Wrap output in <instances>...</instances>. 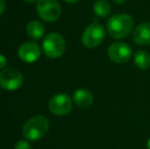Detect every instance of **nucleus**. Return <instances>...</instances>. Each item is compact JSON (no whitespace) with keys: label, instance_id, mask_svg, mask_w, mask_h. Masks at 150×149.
Instances as JSON below:
<instances>
[{"label":"nucleus","instance_id":"obj_1","mask_svg":"<svg viewBox=\"0 0 150 149\" xmlns=\"http://www.w3.org/2000/svg\"><path fill=\"white\" fill-rule=\"evenodd\" d=\"M134 20L128 13H117L109 18L106 24V30L113 39H122L132 33Z\"/></svg>","mask_w":150,"mask_h":149},{"label":"nucleus","instance_id":"obj_2","mask_svg":"<svg viewBox=\"0 0 150 149\" xmlns=\"http://www.w3.org/2000/svg\"><path fill=\"white\" fill-rule=\"evenodd\" d=\"M49 121L43 115H36L29 119L23 127V135L27 140L37 141L47 134Z\"/></svg>","mask_w":150,"mask_h":149},{"label":"nucleus","instance_id":"obj_3","mask_svg":"<svg viewBox=\"0 0 150 149\" xmlns=\"http://www.w3.org/2000/svg\"><path fill=\"white\" fill-rule=\"evenodd\" d=\"M105 34H106V31L104 27L95 20L84 30L82 34V43L89 49L96 48L103 42Z\"/></svg>","mask_w":150,"mask_h":149},{"label":"nucleus","instance_id":"obj_4","mask_svg":"<svg viewBox=\"0 0 150 149\" xmlns=\"http://www.w3.org/2000/svg\"><path fill=\"white\" fill-rule=\"evenodd\" d=\"M43 51L50 58H58L65 51V41L58 33H50L43 41Z\"/></svg>","mask_w":150,"mask_h":149},{"label":"nucleus","instance_id":"obj_5","mask_svg":"<svg viewBox=\"0 0 150 149\" xmlns=\"http://www.w3.org/2000/svg\"><path fill=\"white\" fill-rule=\"evenodd\" d=\"M36 8L40 18L48 23L56 22L60 18L61 7L57 0H38Z\"/></svg>","mask_w":150,"mask_h":149},{"label":"nucleus","instance_id":"obj_6","mask_svg":"<svg viewBox=\"0 0 150 149\" xmlns=\"http://www.w3.org/2000/svg\"><path fill=\"white\" fill-rule=\"evenodd\" d=\"M133 55V50L129 44L125 42H115L107 49V56L115 64H122L128 62Z\"/></svg>","mask_w":150,"mask_h":149},{"label":"nucleus","instance_id":"obj_7","mask_svg":"<svg viewBox=\"0 0 150 149\" xmlns=\"http://www.w3.org/2000/svg\"><path fill=\"white\" fill-rule=\"evenodd\" d=\"M24 82L22 73L16 68H4L0 73V87L7 91H14L21 88Z\"/></svg>","mask_w":150,"mask_h":149},{"label":"nucleus","instance_id":"obj_8","mask_svg":"<svg viewBox=\"0 0 150 149\" xmlns=\"http://www.w3.org/2000/svg\"><path fill=\"white\" fill-rule=\"evenodd\" d=\"M73 99L67 94L60 93L53 96L49 101V110L57 117H62L71 112Z\"/></svg>","mask_w":150,"mask_h":149},{"label":"nucleus","instance_id":"obj_9","mask_svg":"<svg viewBox=\"0 0 150 149\" xmlns=\"http://www.w3.org/2000/svg\"><path fill=\"white\" fill-rule=\"evenodd\" d=\"M18 54L21 60L27 64H32L40 57L41 51H40L39 45L35 42H25L20 46Z\"/></svg>","mask_w":150,"mask_h":149},{"label":"nucleus","instance_id":"obj_10","mask_svg":"<svg viewBox=\"0 0 150 149\" xmlns=\"http://www.w3.org/2000/svg\"><path fill=\"white\" fill-rule=\"evenodd\" d=\"M133 40L138 45H150V23H142L133 31Z\"/></svg>","mask_w":150,"mask_h":149},{"label":"nucleus","instance_id":"obj_11","mask_svg":"<svg viewBox=\"0 0 150 149\" xmlns=\"http://www.w3.org/2000/svg\"><path fill=\"white\" fill-rule=\"evenodd\" d=\"M73 101L76 103V105L81 108H87L93 104L94 101V96L92 92L89 91L88 89L80 88L76 90L73 95Z\"/></svg>","mask_w":150,"mask_h":149},{"label":"nucleus","instance_id":"obj_12","mask_svg":"<svg viewBox=\"0 0 150 149\" xmlns=\"http://www.w3.org/2000/svg\"><path fill=\"white\" fill-rule=\"evenodd\" d=\"M93 11L98 18H105L111 11V5L107 0H96L93 4Z\"/></svg>","mask_w":150,"mask_h":149},{"label":"nucleus","instance_id":"obj_13","mask_svg":"<svg viewBox=\"0 0 150 149\" xmlns=\"http://www.w3.org/2000/svg\"><path fill=\"white\" fill-rule=\"evenodd\" d=\"M27 34L32 39H40L45 34V28L44 26L38 20H33L27 25Z\"/></svg>","mask_w":150,"mask_h":149},{"label":"nucleus","instance_id":"obj_14","mask_svg":"<svg viewBox=\"0 0 150 149\" xmlns=\"http://www.w3.org/2000/svg\"><path fill=\"white\" fill-rule=\"evenodd\" d=\"M134 62L140 70H148L150 68V54L144 50H138L134 54Z\"/></svg>","mask_w":150,"mask_h":149},{"label":"nucleus","instance_id":"obj_15","mask_svg":"<svg viewBox=\"0 0 150 149\" xmlns=\"http://www.w3.org/2000/svg\"><path fill=\"white\" fill-rule=\"evenodd\" d=\"M14 149H32V146L28 141H26V140H21V141H18V143H16Z\"/></svg>","mask_w":150,"mask_h":149},{"label":"nucleus","instance_id":"obj_16","mask_svg":"<svg viewBox=\"0 0 150 149\" xmlns=\"http://www.w3.org/2000/svg\"><path fill=\"white\" fill-rule=\"evenodd\" d=\"M7 64V60H6V57L2 54H0V70H4Z\"/></svg>","mask_w":150,"mask_h":149},{"label":"nucleus","instance_id":"obj_17","mask_svg":"<svg viewBox=\"0 0 150 149\" xmlns=\"http://www.w3.org/2000/svg\"><path fill=\"white\" fill-rule=\"evenodd\" d=\"M4 9H5V1L4 0H0V16L3 13Z\"/></svg>","mask_w":150,"mask_h":149},{"label":"nucleus","instance_id":"obj_18","mask_svg":"<svg viewBox=\"0 0 150 149\" xmlns=\"http://www.w3.org/2000/svg\"><path fill=\"white\" fill-rule=\"evenodd\" d=\"M113 2L117 4H124L127 2V0H113Z\"/></svg>","mask_w":150,"mask_h":149},{"label":"nucleus","instance_id":"obj_19","mask_svg":"<svg viewBox=\"0 0 150 149\" xmlns=\"http://www.w3.org/2000/svg\"><path fill=\"white\" fill-rule=\"evenodd\" d=\"M65 2H67V3H75V2H78L79 0H64Z\"/></svg>","mask_w":150,"mask_h":149},{"label":"nucleus","instance_id":"obj_20","mask_svg":"<svg viewBox=\"0 0 150 149\" xmlns=\"http://www.w3.org/2000/svg\"><path fill=\"white\" fill-rule=\"evenodd\" d=\"M147 149H150V137H149L148 141H147Z\"/></svg>","mask_w":150,"mask_h":149},{"label":"nucleus","instance_id":"obj_21","mask_svg":"<svg viewBox=\"0 0 150 149\" xmlns=\"http://www.w3.org/2000/svg\"><path fill=\"white\" fill-rule=\"evenodd\" d=\"M24 1H26V2H28V3H32V2H34V1H36V0H24Z\"/></svg>","mask_w":150,"mask_h":149}]
</instances>
